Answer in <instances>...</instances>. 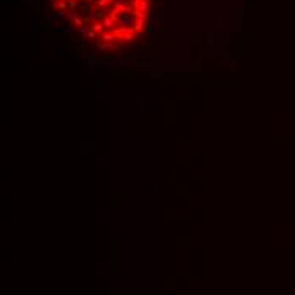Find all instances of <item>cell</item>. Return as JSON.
<instances>
[{"label": "cell", "instance_id": "obj_1", "mask_svg": "<svg viewBox=\"0 0 295 295\" xmlns=\"http://www.w3.org/2000/svg\"><path fill=\"white\" fill-rule=\"evenodd\" d=\"M59 12L70 14L80 32L99 46L117 47L142 34L149 0H53Z\"/></svg>", "mask_w": 295, "mask_h": 295}]
</instances>
